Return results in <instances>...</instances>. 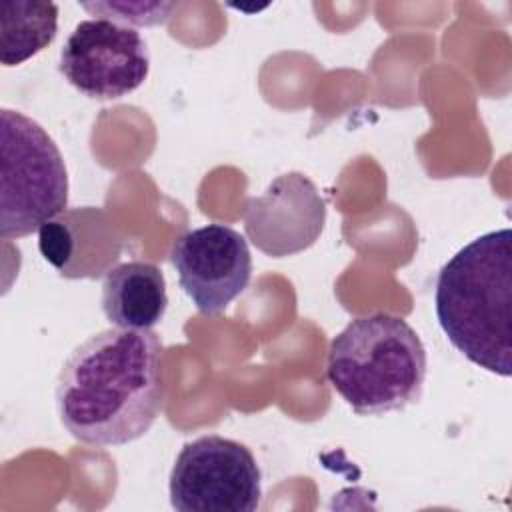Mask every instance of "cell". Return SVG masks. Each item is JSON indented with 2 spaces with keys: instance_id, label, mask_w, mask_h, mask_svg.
Listing matches in <instances>:
<instances>
[{
  "instance_id": "1",
  "label": "cell",
  "mask_w": 512,
  "mask_h": 512,
  "mask_svg": "<svg viewBox=\"0 0 512 512\" xmlns=\"http://www.w3.org/2000/svg\"><path fill=\"white\" fill-rule=\"evenodd\" d=\"M164 346L152 330L110 328L88 336L64 360L54 402L62 426L90 446L144 436L164 406Z\"/></svg>"
},
{
  "instance_id": "2",
  "label": "cell",
  "mask_w": 512,
  "mask_h": 512,
  "mask_svg": "<svg viewBox=\"0 0 512 512\" xmlns=\"http://www.w3.org/2000/svg\"><path fill=\"white\" fill-rule=\"evenodd\" d=\"M436 318L450 344L476 366L512 374V230L486 232L442 268Z\"/></svg>"
},
{
  "instance_id": "3",
  "label": "cell",
  "mask_w": 512,
  "mask_h": 512,
  "mask_svg": "<svg viewBox=\"0 0 512 512\" xmlns=\"http://www.w3.org/2000/svg\"><path fill=\"white\" fill-rule=\"evenodd\" d=\"M326 378L356 414L402 410L422 396L426 350L404 318L364 314L330 342Z\"/></svg>"
},
{
  "instance_id": "4",
  "label": "cell",
  "mask_w": 512,
  "mask_h": 512,
  "mask_svg": "<svg viewBox=\"0 0 512 512\" xmlns=\"http://www.w3.org/2000/svg\"><path fill=\"white\" fill-rule=\"evenodd\" d=\"M0 236L22 238L68 206V172L52 136L30 116L0 112Z\"/></svg>"
},
{
  "instance_id": "5",
  "label": "cell",
  "mask_w": 512,
  "mask_h": 512,
  "mask_svg": "<svg viewBox=\"0 0 512 512\" xmlns=\"http://www.w3.org/2000/svg\"><path fill=\"white\" fill-rule=\"evenodd\" d=\"M260 468L242 442L218 434L186 442L170 470V504L178 512H254Z\"/></svg>"
},
{
  "instance_id": "6",
  "label": "cell",
  "mask_w": 512,
  "mask_h": 512,
  "mask_svg": "<svg viewBox=\"0 0 512 512\" xmlns=\"http://www.w3.org/2000/svg\"><path fill=\"white\" fill-rule=\"evenodd\" d=\"M60 72L84 96L116 100L134 92L150 72L142 34L108 18L82 20L60 50Z\"/></svg>"
},
{
  "instance_id": "7",
  "label": "cell",
  "mask_w": 512,
  "mask_h": 512,
  "mask_svg": "<svg viewBox=\"0 0 512 512\" xmlns=\"http://www.w3.org/2000/svg\"><path fill=\"white\" fill-rule=\"evenodd\" d=\"M170 262L180 288L202 314L222 312L238 298L252 276L246 238L226 224H206L178 236Z\"/></svg>"
},
{
  "instance_id": "8",
  "label": "cell",
  "mask_w": 512,
  "mask_h": 512,
  "mask_svg": "<svg viewBox=\"0 0 512 512\" xmlns=\"http://www.w3.org/2000/svg\"><path fill=\"white\" fill-rule=\"evenodd\" d=\"M326 218L324 200L302 174L278 176L262 196L250 198L244 228L266 254L282 258L314 244Z\"/></svg>"
},
{
  "instance_id": "9",
  "label": "cell",
  "mask_w": 512,
  "mask_h": 512,
  "mask_svg": "<svg viewBox=\"0 0 512 512\" xmlns=\"http://www.w3.org/2000/svg\"><path fill=\"white\" fill-rule=\"evenodd\" d=\"M100 304L116 328L150 330L164 318L168 306L162 270L142 260L110 268L102 282Z\"/></svg>"
},
{
  "instance_id": "10",
  "label": "cell",
  "mask_w": 512,
  "mask_h": 512,
  "mask_svg": "<svg viewBox=\"0 0 512 512\" xmlns=\"http://www.w3.org/2000/svg\"><path fill=\"white\" fill-rule=\"evenodd\" d=\"M58 32V6L54 2H2L0 4V60L18 66L44 50Z\"/></svg>"
},
{
  "instance_id": "11",
  "label": "cell",
  "mask_w": 512,
  "mask_h": 512,
  "mask_svg": "<svg viewBox=\"0 0 512 512\" xmlns=\"http://www.w3.org/2000/svg\"><path fill=\"white\" fill-rule=\"evenodd\" d=\"M84 10L108 18L114 22L134 24V26H154L168 20L170 12L176 8L174 2H94L82 4Z\"/></svg>"
}]
</instances>
